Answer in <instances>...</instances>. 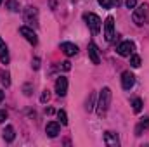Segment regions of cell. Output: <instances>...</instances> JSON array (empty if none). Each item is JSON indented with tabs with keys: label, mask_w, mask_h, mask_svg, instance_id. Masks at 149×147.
I'll use <instances>...</instances> for the list:
<instances>
[{
	"label": "cell",
	"mask_w": 149,
	"mask_h": 147,
	"mask_svg": "<svg viewBox=\"0 0 149 147\" xmlns=\"http://www.w3.org/2000/svg\"><path fill=\"white\" fill-rule=\"evenodd\" d=\"M109 104H111V88L104 87L99 94V102H97V114L102 116L106 114V111L109 109Z\"/></svg>",
	"instance_id": "obj_1"
},
{
	"label": "cell",
	"mask_w": 149,
	"mask_h": 147,
	"mask_svg": "<svg viewBox=\"0 0 149 147\" xmlns=\"http://www.w3.org/2000/svg\"><path fill=\"white\" fill-rule=\"evenodd\" d=\"M148 14H149L148 3H142V5H139V7L134 10V14H132V17H134V23H135V24H139V26H142V24L146 23V19H148Z\"/></svg>",
	"instance_id": "obj_2"
},
{
	"label": "cell",
	"mask_w": 149,
	"mask_h": 147,
	"mask_svg": "<svg viewBox=\"0 0 149 147\" xmlns=\"http://www.w3.org/2000/svg\"><path fill=\"white\" fill-rule=\"evenodd\" d=\"M83 19H85L87 26L92 30V33H99L101 31V19H99V16H95L94 12H85Z\"/></svg>",
	"instance_id": "obj_3"
},
{
	"label": "cell",
	"mask_w": 149,
	"mask_h": 147,
	"mask_svg": "<svg viewBox=\"0 0 149 147\" xmlns=\"http://www.w3.org/2000/svg\"><path fill=\"white\" fill-rule=\"evenodd\" d=\"M23 19L28 26H38V10L35 7H26L23 12Z\"/></svg>",
	"instance_id": "obj_4"
},
{
	"label": "cell",
	"mask_w": 149,
	"mask_h": 147,
	"mask_svg": "<svg viewBox=\"0 0 149 147\" xmlns=\"http://www.w3.org/2000/svg\"><path fill=\"white\" fill-rule=\"evenodd\" d=\"M134 49H135V45H134L130 40H127V42H121V43L118 45L116 52H118L121 57H130V55H132V52H134Z\"/></svg>",
	"instance_id": "obj_5"
},
{
	"label": "cell",
	"mask_w": 149,
	"mask_h": 147,
	"mask_svg": "<svg viewBox=\"0 0 149 147\" xmlns=\"http://www.w3.org/2000/svg\"><path fill=\"white\" fill-rule=\"evenodd\" d=\"M113 37H114V17L109 16V17L106 19V23H104V38H106L108 42H111Z\"/></svg>",
	"instance_id": "obj_6"
},
{
	"label": "cell",
	"mask_w": 149,
	"mask_h": 147,
	"mask_svg": "<svg viewBox=\"0 0 149 147\" xmlns=\"http://www.w3.org/2000/svg\"><path fill=\"white\" fill-rule=\"evenodd\" d=\"M19 33H21L23 37L26 38V40H28L31 45H37V43H38L37 35H35V31H33L30 26H21V28H19Z\"/></svg>",
	"instance_id": "obj_7"
},
{
	"label": "cell",
	"mask_w": 149,
	"mask_h": 147,
	"mask_svg": "<svg viewBox=\"0 0 149 147\" xmlns=\"http://www.w3.org/2000/svg\"><path fill=\"white\" fill-rule=\"evenodd\" d=\"M134 83H135V76L130 71H123V74H121V87L125 90H130L134 87Z\"/></svg>",
	"instance_id": "obj_8"
},
{
	"label": "cell",
	"mask_w": 149,
	"mask_h": 147,
	"mask_svg": "<svg viewBox=\"0 0 149 147\" xmlns=\"http://www.w3.org/2000/svg\"><path fill=\"white\" fill-rule=\"evenodd\" d=\"M56 92H57V95H61V97L66 95V92H68V80H66L64 76H59V78L56 80Z\"/></svg>",
	"instance_id": "obj_9"
},
{
	"label": "cell",
	"mask_w": 149,
	"mask_h": 147,
	"mask_svg": "<svg viewBox=\"0 0 149 147\" xmlns=\"http://www.w3.org/2000/svg\"><path fill=\"white\" fill-rule=\"evenodd\" d=\"M88 57H90L92 64H99V62H101V59H99V50H97V45H95L94 42L88 43Z\"/></svg>",
	"instance_id": "obj_10"
},
{
	"label": "cell",
	"mask_w": 149,
	"mask_h": 147,
	"mask_svg": "<svg viewBox=\"0 0 149 147\" xmlns=\"http://www.w3.org/2000/svg\"><path fill=\"white\" fill-rule=\"evenodd\" d=\"M59 130H61V126H59V123H56V121H50V123H47V126H45V133H47L49 137H57Z\"/></svg>",
	"instance_id": "obj_11"
},
{
	"label": "cell",
	"mask_w": 149,
	"mask_h": 147,
	"mask_svg": "<svg viewBox=\"0 0 149 147\" xmlns=\"http://www.w3.org/2000/svg\"><path fill=\"white\" fill-rule=\"evenodd\" d=\"M104 142H106L108 146H111V147H118V146H120L118 135H116V133H113V132H106V135H104Z\"/></svg>",
	"instance_id": "obj_12"
},
{
	"label": "cell",
	"mask_w": 149,
	"mask_h": 147,
	"mask_svg": "<svg viewBox=\"0 0 149 147\" xmlns=\"http://www.w3.org/2000/svg\"><path fill=\"white\" fill-rule=\"evenodd\" d=\"M61 50L66 54V55H74L76 52H78V47L74 45V43H70V42H64V43H61Z\"/></svg>",
	"instance_id": "obj_13"
},
{
	"label": "cell",
	"mask_w": 149,
	"mask_h": 147,
	"mask_svg": "<svg viewBox=\"0 0 149 147\" xmlns=\"http://www.w3.org/2000/svg\"><path fill=\"white\" fill-rule=\"evenodd\" d=\"M0 62L2 64L9 62V50H7V45H5V42L2 38H0Z\"/></svg>",
	"instance_id": "obj_14"
},
{
	"label": "cell",
	"mask_w": 149,
	"mask_h": 147,
	"mask_svg": "<svg viewBox=\"0 0 149 147\" xmlns=\"http://www.w3.org/2000/svg\"><path fill=\"white\" fill-rule=\"evenodd\" d=\"M3 140L5 142H12L14 139H16V133H14V128L12 126H5V130H3Z\"/></svg>",
	"instance_id": "obj_15"
},
{
	"label": "cell",
	"mask_w": 149,
	"mask_h": 147,
	"mask_svg": "<svg viewBox=\"0 0 149 147\" xmlns=\"http://www.w3.org/2000/svg\"><path fill=\"white\" fill-rule=\"evenodd\" d=\"M148 128H149V118H144V119H141V123L137 125L135 133H137V135H141V133H142V130H148Z\"/></svg>",
	"instance_id": "obj_16"
},
{
	"label": "cell",
	"mask_w": 149,
	"mask_h": 147,
	"mask_svg": "<svg viewBox=\"0 0 149 147\" xmlns=\"http://www.w3.org/2000/svg\"><path fill=\"white\" fill-rule=\"evenodd\" d=\"M132 109H134V112H141L142 111V101L141 99H134L132 101Z\"/></svg>",
	"instance_id": "obj_17"
},
{
	"label": "cell",
	"mask_w": 149,
	"mask_h": 147,
	"mask_svg": "<svg viewBox=\"0 0 149 147\" xmlns=\"http://www.w3.org/2000/svg\"><path fill=\"white\" fill-rule=\"evenodd\" d=\"M7 9L12 10V12H17V10H19V3H17V0H7Z\"/></svg>",
	"instance_id": "obj_18"
},
{
	"label": "cell",
	"mask_w": 149,
	"mask_h": 147,
	"mask_svg": "<svg viewBox=\"0 0 149 147\" xmlns=\"http://www.w3.org/2000/svg\"><path fill=\"white\" fill-rule=\"evenodd\" d=\"M0 78H2V85L3 87H9L10 85V78H9V73L7 71H2L0 73Z\"/></svg>",
	"instance_id": "obj_19"
},
{
	"label": "cell",
	"mask_w": 149,
	"mask_h": 147,
	"mask_svg": "<svg viewBox=\"0 0 149 147\" xmlns=\"http://www.w3.org/2000/svg\"><path fill=\"white\" fill-rule=\"evenodd\" d=\"M130 64H132V68H139L141 66V57L139 55H130Z\"/></svg>",
	"instance_id": "obj_20"
},
{
	"label": "cell",
	"mask_w": 149,
	"mask_h": 147,
	"mask_svg": "<svg viewBox=\"0 0 149 147\" xmlns=\"http://www.w3.org/2000/svg\"><path fill=\"white\" fill-rule=\"evenodd\" d=\"M57 118H59V119H61V123H63V125H68V116H66V111H59V112H57Z\"/></svg>",
	"instance_id": "obj_21"
},
{
	"label": "cell",
	"mask_w": 149,
	"mask_h": 147,
	"mask_svg": "<svg viewBox=\"0 0 149 147\" xmlns=\"http://www.w3.org/2000/svg\"><path fill=\"white\" fill-rule=\"evenodd\" d=\"M97 2H99L104 9H111L113 7V0H97Z\"/></svg>",
	"instance_id": "obj_22"
},
{
	"label": "cell",
	"mask_w": 149,
	"mask_h": 147,
	"mask_svg": "<svg viewBox=\"0 0 149 147\" xmlns=\"http://www.w3.org/2000/svg\"><path fill=\"white\" fill-rule=\"evenodd\" d=\"M85 109H87V111H92V109H94V95H90V97H88V101H87V106H85Z\"/></svg>",
	"instance_id": "obj_23"
},
{
	"label": "cell",
	"mask_w": 149,
	"mask_h": 147,
	"mask_svg": "<svg viewBox=\"0 0 149 147\" xmlns=\"http://www.w3.org/2000/svg\"><path fill=\"white\" fill-rule=\"evenodd\" d=\"M49 99H50V94H49V90H45V92L42 94V97H40V102H42V104H45Z\"/></svg>",
	"instance_id": "obj_24"
},
{
	"label": "cell",
	"mask_w": 149,
	"mask_h": 147,
	"mask_svg": "<svg viewBox=\"0 0 149 147\" xmlns=\"http://www.w3.org/2000/svg\"><path fill=\"white\" fill-rule=\"evenodd\" d=\"M125 5H127L128 9H135V5H137V0H125Z\"/></svg>",
	"instance_id": "obj_25"
},
{
	"label": "cell",
	"mask_w": 149,
	"mask_h": 147,
	"mask_svg": "<svg viewBox=\"0 0 149 147\" xmlns=\"http://www.w3.org/2000/svg\"><path fill=\"white\" fill-rule=\"evenodd\" d=\"M7 119V111L5 109H0V123H3Z\"/></svg>",
	"instance_id": "obj_26"
},
{
	"label": "cell",
	"mask_w": 149,
	"mask_h": 147,
	"mask_svg": "<svg viewBox=\"0 0 149 147\" xmlns=\"http://www.w3.org/2000/svg\"><path fill=\"white\" fill-rule=\"evenodd\" d=\"M61 64H63V69H66V71L71 69V62H70V61H64V62H61Z\"/></svg>",
	"instance_id": "obj_27"
},
{
	"label": "cell",
	"mask_w": 149,
	"mask_h": 147,
	"mask_svg": "<svg viewBox=\"0 0 149 147\" xmlns=\"http://www.w3.org/2000/svg\"><path fill=\"white\" fill-rule=\"evenodd\" d=\"M38 68H40V59L35 57V59H33V69H38Z\"/></svg>",
	"instance_id": "obj_28"
},
{
	"label": "cell",
	"mask_w": 149,
	"mask_h": 147,
	"mask_svg": "<svg viewBox=\"0 0 149 147\" xmlns=\"http://www.w3.org/2000/svg\"><path fill=\"white\" fill-rule=\"evenodd\" d=\"M3 97H5V94H3V92H2V90H0V102H2V101H3Z\"/></svg>",
	"instance_id": "obj_29"
},
{
	"label": "cell",
	"mask_w": 149,
	"mask_h": 147,
	"mask_svg": "<svg viewBox=\"0 0 149 147\" xmlns=\"http://www.w3.org/2000/svg\"><path fill=\"white\" fill-rule=\"evenodd\" d=\"M121 3V0H113V5H120Z\"/></svg>",
	"instance_id": "obj_30"
},
{
	"label": "cell",
	"mask_w": 149,
	"mask_h": 147,
	"mask_svg": "<svg viewBox=\"0 0 149 147\" xmlns=\"http://www.w3.org/2000/svg\"><path fill=\"white\" fill-rule=\"evenodd\" d=\"M2 2H3V0H0V3H2Z\"/></svg>",
	"instance_id": "obj_31"
}]
</instances>
